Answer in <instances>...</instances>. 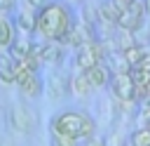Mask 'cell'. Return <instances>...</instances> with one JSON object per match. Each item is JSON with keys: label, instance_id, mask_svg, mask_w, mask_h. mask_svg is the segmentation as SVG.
Segmentation results:
<instances>
[{"label": "cell", "instance_id": "15", "mask_svg": "<svg viewBox=\"0 0 150 146\" xmlns=\"http://www.w3.org/2000/svg\"><path fill=\"white\" fill-rule=\"evenodd\" d=\"M77 139H70L66 134H52V146H77Z\"/></svg>", "mask_w": 150, "mask_h": 146}, {"label": "cell", "instance_id": "19", "mask_svg": "<svg viewBox=\"0 0 150 146\" xmlns=\"http://www.w3.org/2000/svg\"><path fill=\"white\" fill-rule=\"evenodd\" d=\"M127 2H131V0H127Z\"/></svg>", "mask_w": 150, "mask_h": 146}, {"label": "cell", "instance_id": "7", "mask_svg": "<svg viewBox=\"0 0 150 146\" xmlns=\"http://www.w3.org/2000/svg\"><path fill=\"white\" fill-rule=\"evenodd\" d=\"M82 73H84L87 82L91 85V89L110 85V78H112V71H110V66H108V64H98V66L87 68V71H82Z\"/></svg>", "mask_w": 150, "mask_h": 146}, {"label": "cell", "instance_id": "18", "mask_svg": "<svg viewBox=\"0 0 150 146\" xmlns=\"http://www.w3.org/2000/svg\"><path fill=\"white\" fill-rule=\"evenodd\" d=\"M14 7V0H0V9H5V12H9Z\"/></svg>", "mask_w": 150, "mask_h": 146}, {"label": "cell", "instance_id": "2", "mask_svg": "<svg viewBox=\"0 0 150 146\" xmlns=\"http://www.w3.org/2000/svg\"><path fill=\"white\" fill-rule=\"evenodd\" d=\"M96 132V122L89 113L84 111H75V108H68V111H61L56 113L52 120H49V134H66L70 139H77V141H87L91 139Z\"/></svg>", "mask_w": 150, "mask_h": 146}, {"label": "cell", "instance_id": "9", "mask_svg": "<svg viewBox=\"0 0 150 146\" xmlns=\"http://www.w3.org/2000/svg\"><path fill=\"white\" fill-rule=\"evenodd\" d=\"M12 42H14V28H12L9 19L0 14V52L2 49H9Z\"/></svg>", "mask_w": 150, "mask_h": 146}, {"label": "cell", "instance_id": "16", "mask_svg": "<svg viewBox=\"0 0 150 146\" xmlns=\"http://www.w3.org/2000/svg\"><path fill=\"white\" fill-rule=\"evenodd\" d=\"M23 5H26V9H30V12H40V9L47 5V0H23Z\"/></svg>", "mask_w": 150, "mask_h": 146}, {"label": "cell", "instance_id": "6", "mask_svg": "<svg viewBox=\"0 0 150 146\" xmlns=\"http://www.w3.org/2000/svg\"><path fill=\"white\" fill-rule=\"evenodd\" d=\"M30 54H33L40 64H56V61H61L63 49H61L59 42H45V45H35Z\"/></svg>", "mask_w": 150, "mask_h": 146}, {"label": "cell", "instance_id": "12", "mask_svg": "<svg viewBox=\"0 0 150 146\" xmlns=\"http://www.w3.org/2000/svg\"><path fill=\"white\" fill-rule=\"evenodd\" d=\"M70 89L77 94V97H87L89 92H91V85L87 82V78H84V73L80 71V73H75L73 78H70Z\"/></svg>", "mask_w": 150, "mask_h": 146}, {"label": "cell", "instance_id": "10", "mask_svg": "<svg viewBox=\"0 0 150 146\" xmlns=\"http://www.w3.org/2000/svg\"><path fill=\"white\" fill-rule=\"evenodd\" d=\"M145 54H148V49L145 47H141V45H131V47H127V49H122V57H124V61L134 68L136 64H141L143 59H145Z\"/></svg>", "mask_w": 150, "mask_h": 146}, {"label": "cell", "instance_id": "4", "mask_svg": "<svg viewBox=\"0 0 150 146\" xmlns=\"http://www.w3.org/2000/svg\"><path fill=\"white\" fill-rule=\"evenodd\" d=\"M110 89H112V94H115L120 101H124V104H129V101L136 99V82H134L131 73H112V78H110Z\"/></svg>", "mask_w": 150, "mask_h": 146}, {"label": "cell", "instance_id": "13", "mask_svg": "<svg viewBox=\"0 0 150 146\" xmlns=\"http://www.w3.org/2000/svg\"><path fill=\"white\" fill-rule=\"evenodd\" d=\"M129 144H131V146H150V130H148V127L134 130L131 137H129Z\"/></svg>", "mask_w": 150, "mask_h": 146}, {"label": "cell", "instance_id": "8", "mask_svg": "<svg viewBox=\"0 0 150 146\" xmlns=\"http://www.w3.org/2000/svg\"><path fill=\"white\" fill-rule=\"evenodd\" d=\"M33 42H28V40H14L12 45H9V57L14 59V61H21V59H26V57H30V52H33Z\"/></svg>", "mask_w": 150, "mask_h": 146}, {"label": "cell", "instance_id": "17", "mask_svg": "<svg viewBox=\"0 0 150 146\" xmlns=\"http://www.w3.org/2000/svg\"><path fill=\"white\" fill-rule=\"evenodd\" d=\"M77 146H105V139H101V137H91V139H87V141H80Z\"/></svg>", "mask_w": 150, "mask_h": 146}, {"label": "cell", "instance_id": "3", "mask_svg": "<svg viewBox=\"0 0 150 146\" xmlns=\"http://www.w3.org/2000/svg\"><path fill=\"white\" fill-rule=\"evenodd\" d=\"M105 57H108V49L98 40H89V42H84V45H80L75 49V64H77L80 71L94 68L98 64H105Z\"/></svg>", "mask_w": 150, "mask_h": 146}, {"label": "cell", "instance_id": "1", "mask_svg": "<svg viewBox=\"0 0 150 146\" xmlns=\"http://www.w3.org/2000/svg\"><path fill=\"white\" fill-rule=\"evenodd\" d=\"M70 28H73V16L63 2H47L35 16V31L49 42H61Z\"/></svg>", "mask_w": 150, "mask_h": 146}, {"label": "cell", "instance_id": "5", "mask_svg": "<svg viewBox=\"0 0 150 146\" xmlns=\"http://www.w3.org/2000/svg\"><path fill=\"white\" fill-rule=\"evenodd\" d=\"M14 82L19 85V89L26 94V97H40L42 94V80L38 73H16L14 75Z\"/></svg>", "mask_w": 150, "mask_h": 146}, {"label": "cell", "instance_id": "14", "mask_svg": "<svg viewBox=\"0 0 150 146\" xmlns=\"http://www.w3.org/2000/svg\"><path fill=\"white\" fill-rule=\"evenodd\" d=\"M98 14H101V19H103L105 24H115L117 16H120V12H117V7L112 5V0H110V2H103V5L98 7Z\"/></svg>", "mask_w": 150, "mask_h": 146}, {"label": "cell", "instance_id": "11", "mask_svg": "<svg viewBox=\"0 0 150 146\" xmlns=\"http://www.w3.org/2000/svg\"><path fill=\"white\" fill-rule=\"evenodd\" d=\"M35 16H38V12L23 9V12L16 16V28H19L21 33H33V31H35Z\"/></svg>", "mask_w": 150, "mask_h": 146}, {"label": "cell", "instance_id": "20", "mask_svg": "<svg viewBox=\"0 0 150 146\" xmlns=\"http://www.w3.org/2000/svg\"><path fill=\"white\" fill-rule=\"evenodd\" d=\"M127 146H131V144H127Z\"/></svg>", "mask_w": 150, "mask_h": 146}]
</instances>
